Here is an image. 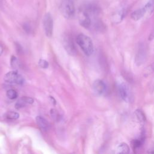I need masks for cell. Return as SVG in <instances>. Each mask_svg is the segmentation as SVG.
Returning <instances> with one entry per match:
<instances>
[{
  "instance_id": "1",
  "label": "cell",
  "mask_w": 154,
  "mask_h": 154,
  "mask_svg": "<svg viewBox=\"0 0 154 154\" xmlns=\"http://www.w3.org/2000/svg\"><path fill=\"white\" fill-rule=\"evenodd\" d=\"M76 41L86 55L90 56L93 54L94 51L93 43L88 36L80 34L76 37Z\"/></svg>"
},
{
  "instance_id": "2",
  "label": "cell",
  "mask_w": 154,
  "mask_h": 154,
  "mask_svg": "<svg viewBox=\"0 0 154 154\" xmlns=\"http://www.w3.org/2000/svg\"><path fill=\"white\" fill-rule=\"evenodd\" d=\"M60 10L65 18H72L75 14V8L73 1L72 0H63L60 5Z\"/></svg>"
},
{
  "instance_id": "3",
  "label": "cell",
  "mask_w": 154,
  "mask_h": 154,
  "mask_svg": "<svg viewBox=\"0 0 154 154\" xmlns=\"http://www.w3.org/2000/svg\"><path fill=\"white\" fill-rule=\"evenodd\" d=\"M63 45L66 52L72 56L76 54V48L73 39L70 34H66L63 37Z\"/></svg>"
},
{
  "instance_id": "4",
  "label": "cell",
  "mask_w": 154,
  "mask_h": 154,
  "mask_svg": "<svg viewBox=\"0 0 154 154\" xmlns=\"http://www.w3.org/2000/svg\"><path fill=\"white\" fill-rule=\"evenodd\" d=\"M4 79L5 82L9 84L22 85L24 83V78L16 71H10L7 73Z\"/></svg>"
},
{
  "instance_id": "5",
  "label": "cell",
  "mask_w": 154,
  "mask_h": 154,
  "mask_svg": "<svg viewBox=\"0 0 154 154\" xmlns=\"http://www.w3.org/2000/svg\"><path fill=\"white\" fill-rule=\"evenodd\" d=\"M147 49L143 43H140L135 55V63L137 66H141L146 60Z\"/></svg>"
},
{
  "instance_id": "6",
  "label": "cell",
  "mask_w": 154,
  "mask_h": 154,
  "mask_svg": "<svg viewBox=\"0 0 154 154\" xmlns=\"http://www.w3.org/2000/svg\"><path fill=\"white\" fill-rule=\"evenodd\" d=\"M118 92L121 99L126 102H130L132 100V94L129 87L124 82H121L118 85Z\"/></svg>"
},
{
  "instance_id": "7",
  "label": "cell",
  "mask_w": 154,
  "mask_h": 154,
  "mask_svg": "<svg viewBox=\"0 0 154 154\" xmlns=\"http://www.w3.org/2000/svg\"><path fill=\"white\" fill-rule=\"evenodd\" d=\"M43 28L45 34L47 37H50L52 35L53 33V19L51 14L49 13L45 14L43 20Z\"/></svg>"
},
{
  "instance_id": "8",
  "label": "cell",
  "mask_w": 154,
  "mask_h": 154,
  "mask_svg": "<svg viewBox=\"0 0 154 154\" xmlns=\"http://www.w3.org/2000/svg\"><path fill=\"white\" fill-rule=\"evenodd\" d=\"M79 22L80 25L86 28H89L91 25V20L90 16L84 11L81 9L79 12Z\"/></svg>"
},
{
  "instance_id": "9",
  "label": "cell",
  "mask_w": 154,
  "mask_h": 154,
  "mask_svg": "<svg viewBox=\"0 0 154 154\" xmlns=\"http://www.w3.org/2000/svg\"><path fill=\"white\" fill-rule=\"evenodd\" d=\"M93 89L97 95H102L105 92L106 87L102 80L96 79L93 84Z\"/></svg>"
},
{
  "instance_id": "10",
  "label": "cell",
  "mask_w": 154,
  "mask_h": 154,
  "mask_svg": "<svg viewBox=\"0 0 154 154\" xmlns=\"http://www.w3.org/2000/svg\"><path fill=\"white\" fill-rule=\"evenodd\" d=\"M34 102V99L30 97L23 96L20 98L16 103L15 107L17 109H19L25 106L27 104H32Z\"/></svg>"
},
{
  "instance_id": "11",
  "label": "cell",
  "mask_w": 154,
  "mask_h": 154,
  "mask_svg": "<svg viewBox=\"0 0 154 154\" xmlns=\"http://www.w3.org/2000/svg\"><path fill=\"white\" fill-rule=\"evenodd\" d=\"M129 147L125 143H122L119 144L115 150L114 154H129Z\"/></svg>"
},
{
  "instance_id": "12",
  "label": "cell",
  "mask_w": 154,
  "mask_h": 154,
  "mask_svg": "<svg viewBox=\"0 0 154 154\" xmlns=\"http://www.w3.org/2000/svg\"><path fill=\"white\" fill-rule=\"evenodd\" d=\"M35 120L40 129H42L44 131H47L49 129L50 125H49V122L46 119H45L43 117H42L41 116H37L35 118Z\"/></svg>"
},
{
  "instance_id": "13",
  "label": "cell",
  "mask_w": 154,
  "mask_h": 154,
  "mask_svg": "<svg viewBox=\"0 0 154 154\" xmlns=\"http://www.w3.org/2000/svg\"><path fill=\"white\" fill-rule=\"evenodd\" d=\"M145 13H146V11L144 10V7H143L142 8L137 9V10L134 11L131 14V17L132 20H134L135 21H137V20L141 19L143 17V16L144 15Z\"/></svg>"
},
{
  "instance_id": "14",
  "label": "cell",
  "mask_w": 154,
  "mask_h": 154,
  "mask_svg": "<svg viewBox=\"0 0 154 154\" xmlns=\"http://www.w3.org/2000/svg\"><path fill=\"white\" fill-rule=\"evenodd\" d=\"M135 115L139 123L143 126L146 122V116L143 111L140 109H137L135 111Z\"/></svg>"
},
{
  "instance_id": "15",
  "label": "cell",
  "mask_w": 154,
  "mask_h": 154,
  "mask_svg": "<svg viewBox=\"0 0 154 154\" xmlns=\"http://www.w3.org/2000/svg\"><path fill=\"white\" fill-rule=\"evenodd\" d=\"M5 117L8 120H16L19 117V114L15 111H8L7 112L5 115Z\"/></svg>"
},
{
  "instance_id": "16",
  "label": "cell",
  "mask_w": 154,
  "mask_h": 154,
  "mask_svg": "<svg viewBox=\"0 0 154 154\" xmlns=\"http://www.w3.org/2000/svg\"><path fill=\"white\" fill-rule=\"evenodd\" d=\"M144 8L146 12L152 13L154 10V1L153 0H150L144 7Z\"/></svg>"
},
{
  "instance_id": "17",
  "label": "cell",
  "mask_w": 154,
  "mask_h": 154,
  "mask_svg": "<svg viewBox=\"0 0 154 154\" xmlns=\"http://www.w3.org/2000/svg\"><path fill=\"white\" fill-rule=\"evenodd\" d=\"M6 95L7 96V97L11 100H13L15 99L17 97L18 94L17 93V91L14 90V89H10L7 91Z\"/></svg>"
},
{
  "instance_id": "18",
  "label": "cell",
  "mask_w": 154,
  "mask_h": 154,
  "mask_svg": "<svg viewBox=\"0 0 154 154\" xmlns=\"http://www.w3.org/2000/svg\"><path fill=\"white\" fill-rule=\"evenodd\" d=\"M11 67L14 69H17L19 68V67L20 66V63L17 60V58L14 56V55H12L11 57Z\"/></svg>"
},
{
  "instance_id": "19",
  "label": "cell",
  "mask_w": 154,
  "mask_h": 154,
  "mask_svg": "<svg viewBox=\"0 0 154 154\" xmlns=\"http://www.w3.org/2000/svg\"><path fill=\"white\" fill-rule=\"evenodd\" d=\"M22 27L24 29V31L28 33V34H30L33 31V28H32V25H31V23H28V22H25L22 25Z\"/></svg>"
},
{
  "instance_id": "20",
  "label": "cell",
  "mask_w": 154,
  "mask_h": 154,
  "mask_svg": "<svg viewBox=\"0 0 154 154\" xmlns=\"http://www.w3.org/2000/svg\"><path fill=\"white\" fill-rule=\"evenodd\" d=\"M154 72V63L151 64L150 66H149L144 70V75L145 76H149L150 74H152Z\"/></svg>"
},
{
  "instance_id": "21",
  "label": "cell",
  "mask_w": 154,
  "mask_h": 154,
  "mask_svg": "<svg viewBox=\"0 0 154 154\" xmlns=\"http://www.w3.org/2000/svg\"><path fill=\"white\" fill-rule=\"evenodd\" d=\"M38 66L43 69H47L49 66L48 62L43 59H40L38 61Z\"/></svg>"
},
{
  "instance_id": "22",
  "label": "cell",
  "mask_w": 154,
  "mask_h": 154,
  "mask_svg": "<svg viewBox=\"0 0 154 154\" xmlns=\"http://www.w3.org/2000/svg\"><path fill=\"white\" fill-rule=\"evenodd\" d=\"M16 52L19 54H20L22 53L23 52V49H22V48L21 47V46L17 43H16Z\"/></svg>"
},
{
  "instance_id": "23",
  "label": "cell",
  "mask_w": 154,
  "mask_h": 154,
  "mask_svg": "<svg viewBox=\"0 0 154 154\" xmlns=\"http://www.w3.org/2000/svg\"><path fill=\"white\" fill-rule=\"evenodd\" d=\"M50 113L52 116V117L54 119H57V117H58V112H57L56 110L54 109H52L50 111Z\"/></svg>"
},
{
  "instance_id": "24",
  "label": "cell",
  "mask_w": 154,
  "mask_h": 154,
  "mask_svg": "<svg viewBox=\"0 0 154 154\" xmlns=\"http://www.w3.org/2000/svg\"><path fill=\"white\" fill-rule=\"evenodd\" d=\"M147 154H154V145L151 146L147 150Z\"/></svg>"
},
{
  "instance_id": "25",
  "label": "cell",
  "mask_w": 154,
  "mask_h": 154,
  "mask_svg": "<svg viewBox=\"0 0 154 154\" xmlns=\"http://www.w3.org/2000/svg\"><path fill=\"white\" fill-rule=\"evenodd\" d=\"M49 98H50V99H51V101L53 103V104H54V105L56 104V100H55V99L53 97L50 96V97H49Z\"/></svg>"
},
{
  "instance_id": "26",
  "label": "cell",
  "mask_w": 154,
  "mask_h": 154,
  "mask_svg": "<svg viewBox=\"0 0 154 154\" xmlns=\"http://www.w3.org/2000/svg\"><path fill=\"white\" fill-rule=\"evenodd\" d=\"M2 52H3V48H2V45L0 44V55H1Z\"/></svg>"
},
{
  "instance_id": "27",
  "label": "cell",
  "mask_w": 154,
  "mask_h": 154,
  "mask_svg": "<svg viewBox=\"0 0 154 154\" xmlns=\"http://www.w3.org/2000/svg\"><path fill=\"white\" fill-rule=\"evenodd\" d=\"M0 2H1V0H0Z\"/></svg>"
},
{
  "instance_id": "28",
  "label": "cell",
  "mask_w": 154,
  "mask_h": 154,
  "mask_svg": "<svg viewBox=\"0 0 154 154\" xmlns=\"http://www.w3.org/2000/svg\"><path fill=\"white\" fill-rule=\"evenodd\" d=\"M153 90H154V88H153Z\"/></svg>"
}]
</instances>
